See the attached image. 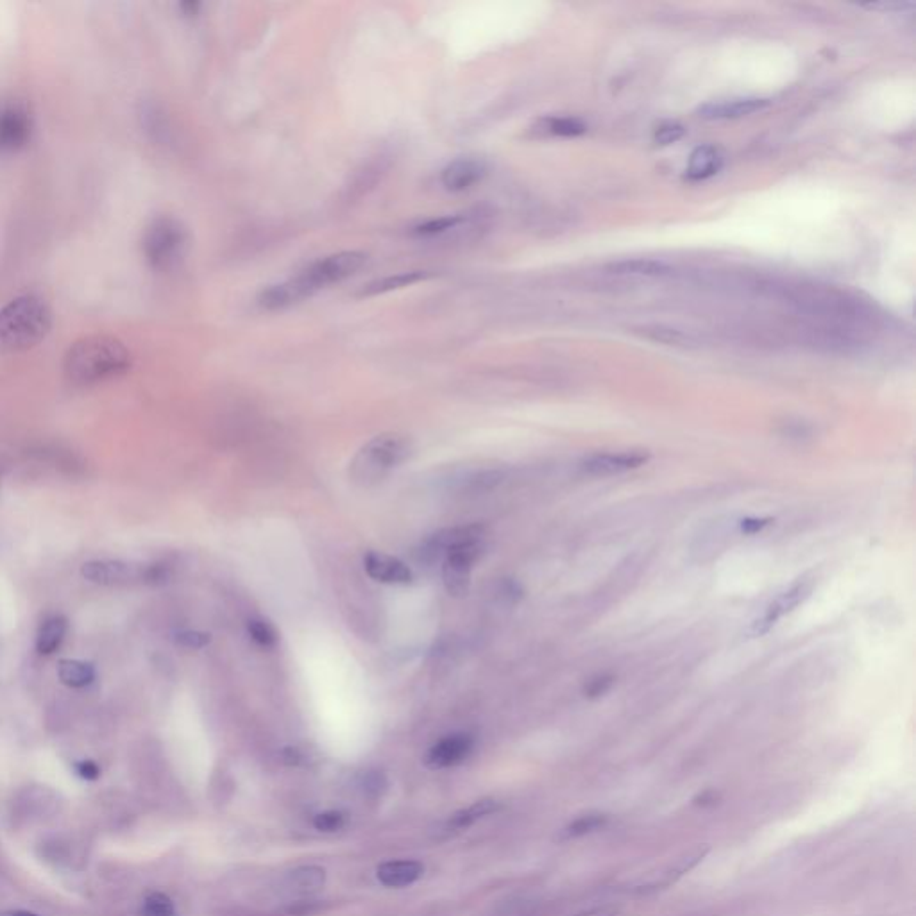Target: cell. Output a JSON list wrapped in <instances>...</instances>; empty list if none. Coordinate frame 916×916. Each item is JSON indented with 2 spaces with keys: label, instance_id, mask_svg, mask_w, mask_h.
I'll list each match as a JSON object with an SVG mask.
<instances>
[{
  "label": "cell",
  "instance_id": "obj_1",
  "mask_svg": "<svg viewBox=\"0 0 916 916\" xmlns=\"http://www.w3.org/2000/svg\"><path fill=\"white\" fill-rule=\"evenodd\" d=\"M131 365V351L122 340L110 335H90L69 348L63 372L74 385H94L126 374Z\"/></svg>",
  "mask_w": 916,
  "mask_h": 916
},
{
  "label": "cell",
  "instance_id": "obj_2",
  "mask_svg": "<svg viewBox=\"0 0 916 916\" xmlns=\"http://www.w3.org/2000/svg\"><path fill=\"white\" fill-rule=\"evenodd\" d=\"M53 328V310L38 294H22L0 308V353H22L38 346Z\"/></svg>",
  "mask_w": 916,
  "mask_h": 916
},
{
  "label": "cell",
  "instance_id": "obj_3",
  "mask_svg": "<svg viewBox=\"0 0 916 916\" xmlns=\"http://www.w3.org/2000/svg\"><path fill=\"white\" fill-rule=\"evenodd\" d=\"M410 454L412 442L405 435H378L355 456L351 464V477L355 482H362L365 486L374 484L406 462Z\"/></svg>",
  "mask_w": 916,
  "mask_h": 916
},
{
  "label": "cell",
  "instance_id": "obj_4",
  "mask_svg": "<svg viewBox=\"0 0 916 916\" xmlns=\"http://www.w3.org/2000/svg\"><path fill=\"white\" fill-rule=\"evenodd\" d=\"M186 229L172 215L152 218L142 239V249L147 264L154 271H168L179 264L186 249Z\"/></svg>",
  "mask_w": 916,
  "mask_h": 916
},
{
  "label": "cell",
  "instance_id": "obj_5",
  "mask_svg": "<svg viewBox=\"0 0 916 916\" xmlns=\"http://www.w3.org/2000/svg\"><path fill=\"white\" fill-rule=\"evenodd\" d=\"M367 262V255L362 251H340L312 262L298 276L290 278L299 299H307L324 287L340 283L356 274Z\"/></svg>",
  "mask_w": 916,
  "mask_h": 916
},
{
  "label": "cell",
  "instance_id": "obj_6",
  "mask_svg": "<svg viewBox=\"0 0 916 916\" xmlns=\"http://www.w3.org/2000/svg\"><path fill=\"white\" fill-rule=\"evenodd\" d=\"M482 541L458 544L442 559V582L449 596L461 598L470 593L471 573L482 555Z\"/></svg>",
  "mask_w": 916,
  "mask_h": 916
},
{
  "label": "cell",
  "instance_id": "obj_7",
  "mask_svg": "<svg viewBox=\"0 0 916 916\" xmlns=\"http://www.w3.org/2000/svg\"><path fill=\"white\" fill-rule=\"evenodd\" d=\"M33 113L24 101H0V152H17L24 149L33 136Z\"/></svg>",
  "mask_w": 916,
  "mask_h": 916
},
{
  "label": "cell",
  "instance_id": "obj_8",
  "mask_svg": "<svg viewBox=\"0 0 916 916\" xmlns=\"http://www.w3.org/2000/svg\"><path fill=\"white\" fill-rule=\"evenodd\" d=\"M484 537V527L480 525H470V527H453L435 532L433 536L426 537L419 548L415 550V559L419 564L431 566L435 562H440L449 550H453L458 544L482 541Z\"/></svg>",
  "mask_w": 916,
  "mask_h": 916
},
{
  "label": "cell",
  "instance_id": "obj_9",
  "mask_svg": "<svg viewBox=\"0 0 916 916\" xmlns=\"http://www.w3.org/2000/svg\"><path fill=\"white\" fill-rule=\"evenodd\" d=\"M143 568L145 566H135L124 560L97 559L85 562L81 575L85 580L97 585H127L131 582H143Z\"/></svg>",
  "mask_w": 916,
  "mask_h": 916
},
{
  "label": "cell",
  "instance_id": "obj_10",
  "mask_svg": "<svg viewBox=\"0 0 916 916\" xmlns=\"http://www.w3.org/2000/svg\"><path fill=\"white\" fill-rule=\"evenodd\" d=\"M487 172L489 167L482 158H456L440 170V184L444 186V190L453 193L466 192L478 184L487 176Z\"/></svg>",
  "mask_w": 916,
  "mask_h": 916
},
{
  "label": "cell",
  "instance_id": "obj_11",
  "mask_svg": "<svg viewBox=\"0 0 916 916\" xmlns=\"http://www.w3.org/2000/svg\"><path fill=\"white\" fill-rule=\"evenodd\" d=\"M475 748V738L470 734H451L435 743L426 754L429 768H449L461 765L470 757Z\"/></svg>",
  "mask_w": 916,
  "mask_h": 916
},
{
  "label": "cell",
  "instance_id": "obj_12",
  "mask_svg": "<svg viewBox=\"0 0 916 916\" xmlns=\"http://www.w3.org/2000/svg\"><path fill=\"white\" fill-rule=\"evenodd\" d=\"M813 591V584L807 580H800L793 584L788 591L779 594L766 609L765 616L754 623L756 634H766L781 617L793 612L800 603H804Z\"/></svg>",
  "mask_w": 916,
  "mask_h": 916
},
{
  "label": "cell",
  "instance_id": "obj_13",
  "mask_svg": "<svg viewBox=\"0 0 916 916\" xmlns=\"http://www.w3.org/2000/svg\"><path fill=\"white\" fill-rule=\"evenodd\" d=\"M364 568L365 573L381 584H392V585H406L413 580L412 569L399 560L397 557L380 553V552H369L364 557Z\"/></svg>",
  "mask_w": 916,
  "mask_h": 916
},
{
  "label": "cell",
  "instance_id": "obj_14",
  "mask_svg": "<svg viewBox=\"0 0 916 916\" xmlns=\"http://www.w3.org/2000/svg\"><path fill=\"white\" fill-rule=\"evenodd\" d=\"M648 456L641 453H603V454H593L580 464V470L585 475L591 477H609V475H619L635 468H641L646 464Z\"/></svg>",
  "mask_w": 916,
  "mask_h": 916
},
{
  "label": "cell",
  "instance_id": "obj_15",
  "mask_svg": "<svg viewBox=\"0 0 916 916\" xmlns=\"http://www.w3.org/2000/svg\"><path fill=\"white\" fill-rule=\"evenodd\" d=\"M770 104H772L770 99L741 97V99L709 102L704 108H700L699 113L702 119H707V120H731V119H741V117H748V115L765 111Z\"/></svg>",
  "mask_w": 916,
  "mask_h": 916
},
{
  "label": "cell",
  "instance_id": "obj_16",
  "mask_svg": "<svg viewBox=\"0 0 916 916\" xmlns=\"http://www.w3.org/2000/svg\"><path fill=\"white\" fill-rule=\"evenodd\" d=\"M707 854H709V846H699V848L691 850L690 854H685L682 859H678L671 868H667L658 879L639 884L634 887V891L635 893H651V891H658V889H664V887L675 884L685 873H690L693 868H697L706 859Z\"/></svg>",
  "mask_w": 916,
  "mask_h": 916
},
{
  "label": "cell",
  "instance_id": "obj_17",
  "mask_svg": "<svg viewBox=\"0 0 916 916\" xmlns=\"http://www.w3.org/2000/svg\"><path fill=\"white\" fill-rule=\"evenodd\" d=\"M424 873V866L419 861H387L378 866L376 877L387 887H405L413 884Z\"/></svg>",
  "mask_w": 916,
  "mask_h": 916
},
{
  "label": "cell",
  "instance_id": "obj_18",
  "mask_svg": "<svg viewBox=\"0 0 916 916\" xmlns=\"http://www.w3.org/2000/svg\"><path fill=\"white\" fill-rule=\"evenodd\" d=\"M724 165V158L720 154V151L713 145H700L697 147L691 156H690V163H687V170H685V176L693 179V181H700V179H709L713 177L715 174L720 172Z\"/></svg>",
  "mask_w": 916,
  "mask_h": 916
},
{
  "label": "cell",
  "instance_id": "obj_19",
  "mask_svg": "<svg viewBox=\"0 0 916 916\" xmlns=\"http://www.w3.org/2000/svg\"><path fill=\"white\" fill-rule=\"evenodd\" d=\"M431 278V273L428 271H408V273H399V274H392V276H385V278H380L376 282H371L367 285H364V289L358 292L360 298H371V296H381V294H388V292H394V290H401L405 287H412L419 282H424Z\"/></svg>",
  "mask_w": 916,
  "mask_h": 916
},
{
  "label": "cell",
  "instance_id": "obj_20",
  "mask_svg": "<svg viewBox=\"0 0 916 916\" xmlns=\"http://www.w3.org/2000/svg\"><path fill=\"white\" fill-rule=\"evenodd\" d=\"M609 271L617 276H639V278H664L673 273V269L660 262L651 258H632V260H619L609 266Z\"/></svg>",
  "mask_w": 916,
  "mask_h": 916
},
{
  "label": "cell",
  "instance_id": "obj_21",
  "mask_svg": "<svg viewBox=\"0 0 916 916\" xmlns=\"http://www.w3.org/2000/svg\"><path fill=\"white\" fill-rule=\"evenodd\" d=\"M67 630H69V621L65 616L56 614V616L47 617L37 634L38 653L53 655L54 651H58V648L61 646V642L67 635Z\"/></svg>",
  "mask_w": 916,
  "mask_h": 916
},
{
  "label": "cell",
  "instance_id": "obj_22",
  "mask_svg": "<svg viewBox=\"0 0 916 916\" xmlns=\"http://www.w3.org/2000/svg\"><path fill=\"white\" fill-rule=\"evenodd\" d=\"M500 807H502V806H500V802H496V800H493V798L478 800V802H475L471 807L454 813V814L446 822L444 830H446V832H458V830H462V829H468V827H471L475 822H478V820H482V818H486V816H489V814L496 813Z\"/></svg>",
  "mask_w": 916,
  "mask_h": 916
},
{
  "label": "cell",
  "instance_id": "obj_23",
  "mask_svg": "<svg viewBox=\"0 0 916 916\" xmlns=\"http://www.w3.org/2000/svg\"><path fill=\"white\" fill-rule=\"evenodd\" d=\"M58 676L67 687L81 690V687H86L95 680V667L86 660L63 658L58 664Z\"/></svg>",
  "mask_w": 916,
  "mask_h": 916
},
{
  "label": "cell",
  "instance_id": "obj_24",
  "mask_svg": "<svg viewBox=\"0 0 916 916\" xmlns=\"http://www.w3.org/2000/svg\"><path fill=\"white\" fill-rule=\"evenodd\" d=\"M466 222H468L466 215H446V217L428 218L412 229V235H415L419 239H435V237L447 235L449 232H454V229H458Z\"/></svg>",
  "mask_w": 916,
  "mask_h": 916
},
{
  "label": "cell",
  "instance_id": "obj_25",
  "mask_svg": "<svg viewBox=\"0 0 916 916\" xmlns=\"http://www.w3.org/2000/svg\"><path fill=\"white\" fill-rule=\"evenodd\" d=\"M610 822V816L605 814V813H587V814H582L578 816L577 820H573L571 823H568L562 830H560V836L559 839H577V838H582V836H587V834H593L596 830H601L609 825Z\"/></svg>",
  "mask_w": 916,
  "mask_h": 916
},
{
  "label": "cell",
  "instance_id": "obj_26",
  "mask_svg": "<svg viewBox=\"0 0 916 916\" xmlns=\"http://www.w3.org/2000/svg\"><path fill=\"white\" fill-rule=\"evenodd\" d=\"M635 331L653 342H660L666 346H693L695 344V337L691 333H687L678 328H671V326H662V324L642 326V328H637Z\"/></svg>",
  "mask_w": 916,
  "mask_h": 916
},
{
  "label": "cell",
  "instance_id": "obj_27",
  "mask_svg": "<svg viewBox=\"0 0 916 916\" xmlns=\"http://www.w3.org/2000/svg\"><path fill=\"white\" fill-rule=\"evenodd\" d=\"M537 129L553 136H580L587 131V126L575 117H548L537 124Z\"/></svg>",
  "mask_w": 916,
  "mask_h": 916
},
{
  "label": "cell",
  "instance_id": "obj_28",
  "mask_svg": "<svg viewBox=\"0 0 916 916\" xmlns=\"http://www.w3.org/2000/svg\"><path fill=\"white\" fill-rule=\"evenodd\" d=\"M326 882V871L321 866H301L289 875V886L296 891H315Z\"/></svg>",
  "mask_w": 916,
  "mask_h": 916
},
{
  "label": "cell",
  "instance_id": "obj_29",
  "mask_svg": "<svg viewBox=\"0 0 916 916\" xmlns=\"http://www.w3.org/2000/svg\"><path fill=\"white\" fill-rule=\"evenodd\" d=\"M248 632H249L251 639L264 648H274L280 641V635H278V630L274 628V625L262 617L251 619L248 623Z\"/></svg>",
  "mask_w": 916,
  "mask_h": 916
},
{
  "label": "cell",
  "instance_id": "obj_30",
  "mask_svg": "<svg viewBox=\"0 0 916 916\" xmlns=\"http://www.w3.org/2000/svg\"><path fill=\"white\" fill-rule=\"evenodd\" d=\"M142 916H176L172 900L163 893H152L145 898Z\"/></svg>",
  "mask_w": 916,
  "mask_h": 916
},
{
  "label": "cell",
  "instance_id": "obj_31",
  "mask_svg": "<svg viewBox=\"0 0 916 916\" xmlns=\"http://www.w3.org/2000/svg\"><path fill=\"white\" fill-rule=\"evenodd\" d=\"M176 642L188 650H200L206 644H209V634L199 632V630H181L176 634Z\"/></svg>",
  "mask_w": 916,
  "mask_h": 916
},
{
  "label": "cell",
  "instance_id": "obj_32",
  "mask_svg": "<svg viewBox=\"0 0 916 916\" xmlns=\"http://www.w3.org/2000/svg\"><path fill=\"white\" fill-rule=\"evenodd\" d=\"M344 814L339 811H326L314 818V827L321 832H335L344 827Z\"/></svg>",
  "mask_w": 916,
  "mask_h": 916
},
{
  "label": "cell",
  "instance_id": "obj_33",
  "mask_svg": "<svg viewBox=\"0 0 916 916\" xmlns=\"http://www.w3.org/2000/svg\"><path fill=\"white\" fill-rule=\"evenodd\" d=\"M683 136V127L678 124H664L655 131V142L660 145H669L678 142Z\"/></svg>",
  "mask_w": 916,
  "mask_h": 916
},
{
  "label": "cell",
  "instance_id": "obj_34",
  "mask_svg": "<svg viewBox=\"0 0 916 916\" xmlns=\"http://www.w3.org/2000/svg\"><path fill=\"white\" fill-rule=\"evenodd\" d=\"M610 683H612V678H610V676H600V678H594V680L589 683V687H585V695H587L589 699H596V697H600V695H603V693H607V691H609Z\"/></svg>",
  "mask_w": 916,
  "mask_h": 916
},
{
  "label": "cell",
  "instance_id": "obj_35",
  "mask_svg": "<svg viewBox=\"0 0 916 916\" xmlns=\"http://www.w3.org/2000/svg\"><path fill=\"white\" fill-rule=\"evenodd\" d=\"M76 770H78L79 777L88 779V781H94V779H97V777H99V768H97V765H95V763H92V761H83V763H79V765L76 766Z\"/></svg>",
  "mask_w": 916,
  "mask_h": 916
},
{
  "label": "cell",
  "instance_id": "obj_36",
  "mask_svg": "<svg viewBox=\"0 0 916 916\" xmlns=\"http://www.w3.org/2000/svg\"><path fill=\"white\" fill-rule=\"evenodd\" d=\"M617 914H619V909L603 905V907H593V909H587V911H582L577 914H569V916H617Z\"/></svg>",
  "mask_w": 916,
  "mask_h": 916
},
{
  "label": "cell",
  "instance_id": "obj_37",
  "mask_svg": "<svg viewBox=\"0 0 916 916\" xmlns=\"http://www.w3.org/2000/svg\"><path fill=\"white\" fill-rule=\"evenodd\" d=\"M768 525V519H745L741 528L745 534H756Z\"/></svg>",
  "mask_w": 916,
  "mask_h": 916
},
{
  "label": "cell",
  "instance_id": "obj_38",
  "mask_svg": "<svg viewBox=\"0 0 916 916\" xmlns=\"http://www.w3.org/2000/svg\"><path fill=\"white\" fill-rule=\"evenodd\" d=\"M716 800H718V795H716L715 791H706V793H702L695 802H697V806H711V804H715Z\"/></svg>",
  "mask_w": 916,
  "mask_h": 916
},
{
  "label": "cell",
  "instance_id": "obj_39",
  "mask_svg": "<svg viewBox=\"0 0 916 916\" xmlns=\"http://www.w3.org/2000/svg\"><path fill=\"white\" fill-rule=\"evenodd\" d=\"M199 8H200V6H199L197 3H183V4H181V10H183V12H184V15H188V17L197 15V10H199Z\"/></svg>",
  "mask_w": 916,
  "mask_h": 916
},
{
  "label": "cell",
  "instance_id": "obj_40",
  "mask_svg": "<svg viewBox=\"0 0 916 916\" xmlns=\"http://www.w3.org/2000/svg\"><path fill=\"white\" fill-rule=\"evenodd\" d=\"M0 916H40L37 912H29V911H4L0 912Z\"/></svg>",
  "mask_w": 916,
  "mask_h": 916
}]
</instances>
